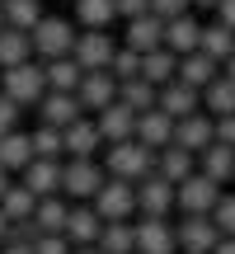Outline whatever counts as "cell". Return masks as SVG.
I'll list each match as a JSON object with an SVG mask.
<instances>
[{"label": "cell", "instance_id": "8d00e7d4", "mask_svg": "<svg viewBox=\"0 0 235 254\" xmlns=\"http://www.w3.org/2000/svg\"><path fill=\"white\" fill-rule=\"evenodd\" d=\"M5 24L9 28H33L38 19H43V0H5Z\"/></svg>", "mask_w": 235, "mask_h": 254}, {"label": "cell", "instance_id": "277c9868", "mask_svg": "<svg viewBox=\"0 0 235 254\" xmlns=\"http://www.w3.org/2000/svg\"><path fill=\"white\" fill-rule=\"evenodd\" d=\"M104 179L109 174H104V165L94 155L90 160H61V198H71V202H90Z\"/></svg>", "mask_w": 235, "mask_h": 254}, {"label": "cell", "instance_id": "816d5d0a", "mask_svg": "<svg viewBox=\"0 0 235 254\" xmlns=\"http://www.w3.org/2000/svg\"><path fill=\"white\" fill-rule=\"evenodd\" d=\"M5 236H9V217L0 212V245H5Z\"/></svg>", "mask_w": 235, "mask_h": 254}, {"label": "cell", "instance_id": "b9f144b4", "mask_svg": "<svg viewBox=\"0 0 235 254\" xmlns=\"http://www.w3.org/2000/svg\"><path fill=\"white\" fill-rule=\"evenodd\" d=\"M188 9H193V0H151L155 19H179V14H188Z\"/></svg>", "mask_w": 235, "mask_h": 254}, {"label": "cell", "instance_id": "d6986e66", "mask_svg": "<svg viewBox=\"0 0 235 254\" xmlns=\"http://www.w3.org/2000/svg\"><path fill=\"white\" fill-rule=\"evenodd\" d=\"M136 141H146L151 151H165V146L174 141V118L155 104V109L136 113Z\"/></svg>", "mask_w": 235, "mask_h": 254}, {"label": "cell", "instance_id": "2e32d148", "mask_svg": "<svg viewBox=\"0 0 235 254\" xmlns=\"http://www.w3.org/2000/svg\"><path fill=\"white\" fill-rule=\"evenodd\" d=\"M122 47H132V52H155V47H165V19H155V14H136V19H127V28H122Z\"/></svg>", "mask_w": 235, "mask_h": 254}, {"label": "cell", "instance_id": "4dcf8cb0", "mask_svg": "<svg viewBox=\"0 0 235 254\" xmlns=\"http://www.w3.org/2000/svg\"><path fill=\"white\" fill-rule=\"evenodd\" d=\"M202 113H212V118H226V113H235V80L226 71L217 75V80L202 90Z\"/></svg>", "mask_w": 235, "mask_h": 254}, {"label": "cell", "instance_id": "4fadbf2b", "mask_svg": "<svg viewBox=\"0 0 235 254\" xmlns=\"http://www.w3.org/2000/svg\"><path fill=\"white\" fill-rule=\"evenodd\" d=\"M61 141H66V160H90V155L104 151V136H99V127H94L90 113L75 118L71 127H61Z\"/></svg>", "mask_w": 235, "mask_h": 254}, {"label": "cell", "instance_id": "6da1fadb", "mask_svg": "<svg viewBox=\"0 0 235 254\" xmlns=\"http://www.w3.org/2000/svg\"><path fill=\"white\" fill-rule=\"evenodd\" d=\"M104 174L109 179H127V184H136V179H146V174H155V151L146 141H109L104 146Z\"/></svg>", "mask_w": 235, "mask_h": 254}, {"label": "cell", "instance_id": "d590c367", "mask_svg": "<svg viewBox=\"0 0 235 254\" xmlns=\"http://www.w3.org/2000/svg\"><path fill=\"white\" fill-rule=\"evenodd\" d=\"M0 212H5V217L9 221H28V217H33V212H38V198H33V193H28L24 189V184H9V193H5V198H0Z\"/></svg>", "mask_w": 235, "mask_h": 254}, {"label": "cell", "instance_id": "8fae6325", "mask_svg": "<svg viewBox=\"0 0 235 254\" xmlns=\"http://www.w3.org/2000/svg\"><path fill=\"white\" fill-rule=\"evenodd\" d=\"M217 141V123H212V113H188V118H179L174 123V146H183V151H193V155H202L207 146Z\"/></svg>", "mask_w": 235, "mask_h": 254}, {"label": "cell", "instance_id": "e0dca14e", "mask_svg": "<svg viewBox=\"0 0 235 254\" xmlns=\"http://www.w3.org/2000/svg\"><path fill=\"white\" fill-rule=\"evenodd\" d=\"M75 99H80L85 113L109 109V104L118 99V80H113V71H85V80H80V90H75Z\"/></svg>", "mask_w": 235, "mask_h": 254}, {"label": "cell", "instance_id": "7bdbcfd3", "mask_svg": "<svg viewBox=\"0 0 235 254\" xmlns=\"http://www.w3.org/2000/svg\"><path fill=\"white\" fill-rule=\"evenodd\" d=\"M19 113H24V109H19V104L9 99V94H0V136L19 127Z\"/></svg>", "mask_w": 235, "mask_h": 254}, {"label": "cell", "instance_id": "d4e9b609", "mask_svg": "<svg viewBox=\"0 0 235 254\" xmlns=\"http://www.w3.org/2000/svg\"><path fill=\"white\" fill-rule=\"evenodd\" d=\"M66 217H71V198L52 193V198H38L33 226H38V236H52V231H61V236H66Z\"/></svg>", "mask_w": 235, "mask_h": 254}, {"label": "cell", "instance_id": "9a60e30c", "mask_svg": "<svg viewBox=\"0 0 235 254\" xmlns=\"http://www.w3.org/2000/svg\"><path fill=\"white\" fill-rule=\"evenodd\" d=\"M19 184H24L33 198H52V193H61V160H28L24 170H19Z\"/></svg>", "mask_w": 235, "mask_h": 254}, {"label": "cell", "instance_id": "e575fe53", "mask_svg": "<svg viewBox=\"0 0 235 254\" xmlns=\"http://www.w3.org/2000/svg\"><path fill=\"white\" fill-rule=\"evenodd\" d=\"M155 94H160V90H155L151 80H141V75H136V80H122V85H118V99H122L132 113H146V109H155Z\"/></svg>", "mask_w": 235, "mask_h": 254}, {"label": "cell", "instance_id": "52a82bcc", "mask_svg": "<svg viewBox=\"0 0 235 254\" xmlns=\"http://www.w3.org/2000/svg\"><path fill=\"white\" fill-rule=\"evenodd\" d=\"M113 52H118V43H113L109 28H80V33H75V47H71V57L80 62V71H109Z\"/></svg>", "mask_w": 235, "mask_h": 254}, {"label": "cell", "instance_id": "9f6ffc18", "mask_svg": "<svg viewBox=\"0 0 235 254\" xmlns=\"http://www.w3.org/2000/svg\"><path fill=\"white\" fill-rule=\"evenodd\" d=\"M179 254H188V250H179Z\"/></svg>", "mask_w": 235, "mask_h": 254}, {"label": "cell", "instance_id": "7dc6e473", "mask_svg": "<svg viewBox=\"0 0 235 254\" xmlns=\"http://www.w3.org/2000/svg\"><path fill=\"white\" fill-rule=\"evenodd\" d=\"M212 254H235V236H221V240H217V250H212Z\"/></svg>", "mask_w": 235, "mask_h": 254}, {"label": "cell", "instance_id": "c3c4849f", "mask_svg": "<svg viewBox=\"0 0 235 254\" xmlns=\"http://www.w3.org/2000/svg\"><path fill=\"white\" fill-rule=\"evenodd\" d=\"M9 184H14V174H9L5 165H0V198H5V193H9Z\"/></svg>", "mask_w": 235, "mask_h": 254}, {"label": "cell", "instance_id": "7c38bea8", "mask_svg": "<svg viewBox=\"0 0 235 254\" xmlns=\"http://www.w3.org/2000/svg\"><path fill=\"white\" fill-rule=\"evenodd\" d=\"M94 127H99V136H104V146L109 141H132L136 136V113L127 109L122 99H113L109 109H99V113H90Z\"/></svg>", "mask_w": 235, "mask_h": 254}, {"label": "cell", "instance_id": "74e56055", "mask_svg": "<svg viewBox=\"0 0 235 254\" xmlns=\"http://www.w3.org/2000/svg\"><path fill=\"white\" fill-rule=\"evenodd\" d=\"M109 71H113L118 85H122V80H136V75H141V52H132V47H118Z\"/></svg>", "mask_w": 235, "mask_h": 254}, {"label": "cell", "instance_id": "681fc988", "mask_svg": "<svg viewBox=\"0 0 235 254\" xmlns=\"http://www.w3.org/2000/svg\"><path fill=\"white\" fill-rule=\"evenodd\" d=\"M0 254H33V245H0Z\"/></svg>", "mask_w": 235, "mask_h": 254}, {"label": "cell", "instance_id": "db71d44e", "mask_svg": "<svg viewBox=\"0 0 235 254\" xmlns=\"http://www.w3.org/2000/svg\"><path fill=\"white\" fill-rule=\"evenodd\" d=\"M221 71H226V75H231V80H235V52H231V62H226V66H221Z\"/></svg>", "mask_w": 235, "mask_h": 254}, {"label": "cell", "instance_id": "f5cc1de1", "mask_svg": "<svg viewBox=\"0 0 235 254\" xmlns=\"http://www.w3.org/2000/svg\"><path fill=\"white\" fill-rule=\"evenodd\" d=\"M193 9H217V0H193Z\"/></svg>", "mask_w": 235, "mask_h": 254}, {"label": "cell", "instance_id": "bcb514c9", "mask_svg": "<svg viewBox=\"0 0 235 254\" xmlns=\"http://www.w3.org/2000/svg\"><path fill=\"white\" fill-rule=\"evenodd\" d=\"M217 19L235 28V0H217Z\"/></svg>", "mask_w": 235, "mask_h": 254}, {"label": "cell", "instance_id": "f907efd6", "mask_svg": "<svg viewBox=\"0 0 235 254\" xmlns=\"http://www.w3.org/2000/svg\"><path fill=\"white\" fill-rule=\"evenodd\" d=\"M71 254H99V245H71Z\"/></svg>", "mask_w": 235, "mask_h": 254}, {"label": "cell", "instance_id": "f1b7e54d", "mask_svg": "<svg viewBox=\"0 0 235 254\" xmlns=\"http://www.w3.org/2000/svg\"><path fill=\"white\" fill-rule=\"evenodd\" d=\"M174 75H179V57H174L170 47H155V52L141 57V80H151L155 90H160V85H170Z\"/></svg>", "mask_w": 235, "mask_h": 254}, {"label": "cell", "instance_id": "f35d334b", "mask_svg": "<svg viewBox=\"0 0 235 254\" xmlns=\"http://www.w3.org/2000/svg\"><path fill=\"white\" fill-rule=\"evenodd\" d=\"M212 221H217L221 236H235V193H221L217 207H212Z\"/></svg>", "mask_w": 235, "mask_h": 254}, {"label": "cell", "instance_id": "ee69618b", "mask_svg": "<svg viewBox=\"0 0 235 254\" xmlns=\"http://www.w3.org/2000/svg\"><path fill=\"white\" fill-rule=\"evenodd\" d=\"M118 19H136V14H151V0H113Z\"/></svg>", "mask_w": 235, "mask_h": 254}, {"label": "cell", "instance_id": "680465c9", "mask_svg": "<svg viewBox=\"0 0 235 254\" xmlns=\"http://www.w3.org/2000/svg\"><path fill=\"white\" fill-rule=\"evenodd\" d=\"M99 254H104V250H99Z\"/></svg>", "mask_w": 235, "mask_h": 254}, {"label": "cell", "instance_id": "44dd1931", "mask_svg": "<svg viewBox=\"0 0 235 254\" xmlns=\"http://www.w3.org/2000/svg\"><path fill=\"white\" fill-rule=\"evenodd\" d=\"M217 75H221V62H212L207 52H183V57H179V75H174V80L193 85V90H207Z\"/></svg>", "mask_w": 235, "mask_h": 254}, {"label": "cell", "instance_id": "11a10c76", "mask_svg": "<svg viewBox=\"0 0 235 254\" xmlns=\"http://www.w3.org/2000/svg\"><path fill=\"white\" fill-rule=\"evenodd\" d=\"M0 28H5V9H0Z\"/></svg>", "mask_w": 235, "mask_h": 254}, {"label": "cell", "instance_id": "ab89813d", "mask_svg": "<svg viewBox=\"0 0 235 254\" xmlns=\"http://www.w3.org/2000/svg\"><path fill=\"white\" fill-rule=\"evenodd\" d=\"M33 254H71V240H66L61 231H52V236H38V240H33Z\"/></svg>", "mask_w": 235, "mask_h": 254}, {"label": "cell", "instance_id": "f546056e", "mask_svg": "<svg viewBox=\"0 0 235 254\" xmlns=\"http://www.w3.org/2000/svg\"><path fill=\"white\" fill-rule=\"evenodd\" d=\"M132 221H104V231H99L94 245H99L104 254H136V226H132Z\"/></svg>", "mask_w": 235, "mask_h": 254}, {"label": "cell", "instance_id": "7402d4cb", "mask_svg": "<svg viewBox=\"0 0 235 254\" xmlns=\"http://www.w3.org/2000/svg\"><path fill=\"white\" fill-rule=\"evenodd\" d=\"M198 38H202V24L193 14H179V19H165V47L174 57L183 52H198Z\"/></svg>", "mask_w": 235, "mask_h": 254}, {"label": "cell", "instance_id": "f6af8a7d", "mask_svg": "<svg viewBox=\"0 0 235 254\" xmlns=\"http://www.w3.org/2000/svg\"><path fill=\"white\" fill-rule=\"evenodd\" d=\"M212 123H217V141L235 146V113H226V118H212Z\"/></svg>", "mask_w": 235, "mask_h": 254}, {"label": "cell", "instance_id": "ffe728a7", "mask_svg": "<svg viewBox=\"0 0 235 254\" xmlns=\"http://www.w3.org/2000/svg\"><path fill=\"white\" fill-rule=\"evenodd\" d=\"M104 231V217L94 212V202H71V217H66V240L71 245H94Z\"/></svg>", "mask_w": 235, "mask_h": 254}, {"label": "cell", "instance_id": "5bb4252c", "mask_svg": "<svg viewBox=\"0 0 235 254\" xmlns=\"http://www.w3.org/2000/svg\"><path fill=\"white\" fill-rule=\"evenodd\" d=\"M33 109H38V123H47V127H71L75 118H85L80 99H75V94H66V90H47Z\"/></svg>", "mask_w": 235, "mask_h": 254}, {"label": "cell", "instance_id": "7a4b0ae2", "mask_svg": "<svg viewBox=\"0 0 235 254\" xmlns=\"http://www.w3.org/2000/svg\"><path fill=\"white\" fill-rule=\"evenodd\" d=\"M0 94H9L19 109H33V104L47 94V71H43V62L28 57V62H19V66H5V71H0Z\"/></svg>", "mask_w": 235, "mask_h": 254}, {"label": "cell", "instance_id": "5b68a950", "mask_svg": "<svg viewBox=\"0 0 235 254\" xmlns=\"http://www.w3.org/2000/svg\"><path fill=\"white\" fill-rule=\"evenodd\" d=\"M221 193H226V189H221L212 174L193 170L188 179H179V184H174V212H212Z\"/></svg>", "mask_w": 235, "mask_h": 254}, {"label": "cell", "instance_id": "30bf717a", "mask_svg": "<svg viewBox=\"0 0 235 254\" xmlns=\"http://www.w3.org/2000/svg\"><path fill=\"white\" fill-rule=\"evenodd\" d=\"M174 212V184L165 174L136 179V217H170Z\"/></svg>", "mask_w": 235, "mask_h": 254}, {"label": "cell", "instance_id": "6f0895ef", "mask_svg": "<svg viewBox=\"0 0 235 254\" xmlns=\"http://www.w3.org/2000/svg\"><path fill=\"white\" fill-rule=\"evenodd\" d=\"M0 5H5V0H0Z\"/></svg>", "mask_w": 235, "mask_h": 254}, {"label": "cell", "instance_id": "9c48e42d", "mask_svg": "<svg viewBox=\"0 0 235 254\" xmlns=\"http://www.w3.org/2000/svg\"><path fill=\"white\" fill-rule=\"evenodd\" d=\"M136 254H179V236H174L170 217H136Z\"/></svg>", "mask_w": 235, "mask_h": 254}, {"label": "cell", "instance_id": "8992f818", "mask_svg": "<svg viewBox=\"0 0 235 254\" xmlns=\"http://www.w3.org/2000/svg\"><path fill=\"white\" fill-rule=\"evenodd\" d=\"M94 212H99L104 221H132L136 217V184L127 179H104L99 193H94Z\"/></svg>", "mask_w": 235, "mask_h": 254}, {"label": "cell", "instance_id": "1f68e13d", "mask_svg": "<svg viewBox=\"0 0 235 254\" xmlns=\"http://www.w3.org/2000/svg\"><path fill=\"white\" fill-rule=\"evenodd\" d=\"M33 57V38H28V28H0V71L5 66H19Z\"/></svg>", "mask_w": 235, "mask_h": 254}, {"label": "cell", "instance_id": "cb8c5ba5", "mask_svg": "<svg viewBox=\"0 0 235 254\" xmlns=\"http://www.w3.org/2000/svg\"><path fill=\"white\" fill-rule=\"evenodd\" d=\"M198 170V155L193 151H183V146H165V151H155V174H165L170 184H179V179H188V174Z\"/></svg>", "mask_w": 235, "mask_h": 254}, {"label": "cell", "instance_id": "4316f807", "mask_svg": "<svg viewBox=\"0 0 235 254\" xmlns=\"http://www.w3.org/2000/svg\"><path fill=\"white\" fill-rule=\"evenodd\" d=\"M28 160H33V136H28V132H19V127H14V132L0 136V165H5L14 179H19V170H24Z\"/></svg>", "mask_w": 235, "mask_h": 254}, {"label": "cell", "instance_id": "836d02e7", "mask_svg": "<svg viewBox=\"0 0 235 254\" xmlns=\"http://www.w3.org/2000/svg\"><path fill=\"white\" fill-rule=\"evenodd\" d=\"M33 155L38 160H66V141H61V127H47V123H38L33 132Z\"/></svg>", "mask_w": 235, "mask_h": 254}, {"label": "cell", "instance_id": "603a6c76", "mask_svg": "<svg viewBox=\"0 0 235 254\" xmlns=\"http://www.w3.org/2000/svg\"><path fill=\"white\" fill-rule=\"evenodd\" d=\"M198 52H207L212 62L226 66L231 52H235V28L221 24V19H212V24H202V38H198Z\"/></svg>", "mask_w": 235, "mask_h": 254}, {"label": "cell", "instance_id": "ba28073f", "mask_svg": "<svg viewBox=\"0 0 235 254\" xmlns=\"http://www.w3.org/2000/svg\"><path fill=\"white\" fill-rule=\"evenodd\" d=\"M174 236H179V250L212 254V250H217V240H221V231H217V221H212V212H183L179 226H174Z\"/></svg>", "mask_w": 235, "mask_h": 254}, {"label": "cell", "instance_id": "d6a6232c", "mask_svg": "<svg viewBox=\"0 0 235 254\" xmlns=\"http://www.w3.org/2000/svg\"><path fill=\"white\" fill-rule=\"evenodd\" d=\"M71 5H75V24L80 28H109L118 19L113 0H71Z\"/></svg>", "mask_w": 235, "mask_h": 254}, {"label": "cell", "instance_id": "484cf974", "mask_svg": "<svg viewBox=\"0 0 235 254\" xmlns=\"http://www.w3.org/2000/svg\"><path fill=\"white\" fill-rule=\"evenodd\" d=\"M43 71H47V90H66V94H75V90H80V80H85L80 62H75L71 52H66V57H52V62H43Z\"/></svg>", "mask_w": 235, "mask_h": 254}, {"label": "cell", "instance_id": "3957f363", "mask_svg": "<svg viewBox=\"0 0 235 254\" xmlns=\"http://www.w3.org/2000/svg\"><path fill=\"white\" fill-rule=\"evenodd\" d=\"M75 33H80V28H75L66 14H43L33 28H28V38H33V57H38V62L66 57L75 47Z\"/></svg>", "mask_w": 235, "mask_h": 254}, {"label": "cell", "instance_id": "60d3db41", "mask_svg": "<svg viewBox=\"0 0 235 254\" xmlns=\"http://www.w3.org/2000/svg\"><path fill=\"white\" fill-rule=\"evenodd\" d=\"M38 240V226H33V217L28 221H9V236H5V245H33Z\"/></svg>", "mask_w": 235, "mask_h": 254}, {"label": "cell", "instance_id": "ac0fdd59", "mask_svg": "<svg viewBox=\"0 0 235 254\" xmlns=\"http://www.w3.org/2000/svg\"><path fill=\"white\" fill-rule=\"evenodd\" d=\"M155 104H160V109L179 123V118H188V113L202 109V90H193V85H183V80H170V85H160Z\"/></svg>", "mask_w": 235, "mask_h": 254}, {"label": "cell", "instance_id": "83f0119b", "mask_svg": "<svg viewBox=\"0 0 235 254\" xmlns=\"http://www.w3.org/2000/svg\"><path fill=\"white\" fill-rule=\"evenodd\" d=\"M198 170H202V174H212L217 184L235 179V146H226V141H212L207 151L198 155Z\"/></svg>", "mask_w": 235, "mask_h": 254}]
</instances>
